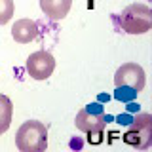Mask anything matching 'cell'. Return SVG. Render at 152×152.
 Instances as JSON below:
<instances>
[{
  "label": "cell",
  "mask_w": 152,
  "mask_h": 152,
  "mask_svg": "<svg viewBox=\"0 0 152 152\" xmlns=\"http://www.w3.org/2000/svg\"><path fill=\"white\" fill-rule=\"evenodd\" d=\"M122 139L126 145L133 146V148H148L152 142V116L146 112L137 114V118H133L131 126L122 135Z\"/></svg>",
  "instance_id": "cell-4"
},
{
  "label": "cell",
  "mask_w": 152,
  "mask_h": 152,
  "mask_svg": "<svg viewBox=\"0 0 152 152\" xmlns=\"http://www.w3.org/2000/svg\"><path fill=\"white\" fill-rule=\"evenodd\" d=\"M12 114H13V104L4 93H0V135L10 129L12 124Z\"/></svg>",
  "instance_id": "cell-9"
},
{
  "label": "cell",
  "mask_w": 152,
  "mask_h": 152,
  "mask_svg": "<svg viewBox=\"0 0 152 152\" xmlns=\"http://www.w3.org/2000/svg\"><path fill=\"white\" fill-rule=\"evenodd\" d=\"M13 0H0V25H6L13 17Z\"/></svg>",
  "instance_id": "cell-10"
},
{
  "label": "cell",
  "mask_w": 152,
  "mask_h": 152,
  "mask_svg": "<svg viewBox=\"0 0 152 152\" xmlns=\"http://www.w3.org/2000/svg\"><path fill=\"white\" fill-rule=\"evenodd\" d=\"M27 70L31 74V78L34 80H48L55 70L53 55L46 50H38L34 53H31L27 59Z\"/></svg>",
  "instance_id": "cell-6"
},
{
  "label": "cell",
  "mask_w": 152,
  "mask_h": 152,
  "mask_svg": "<svg viewBox=\"0 0 152 152\" xmlns=\"http://www.w3.org/2000/svg\"><path fill=\"white\" fill-rule=\"evenodd\" d=\"M12 36L17 44H28V42L36 40L38 36V25L32 19H19L15 25L12 27Z\"/></svg>",
  "instance_id": "cell-7"
},
{
  "label": "cell",
  "mask_w": 152,
  "mask_h": 152,
  "mask_svg": "<svg viewBox=\"0 0 152 152\" xmlns=\"http://www.w3.org/2000/svg\"><path fill=\"white\" fill-rule=\"evenodd\" d=\"M116 21L127 34H145L152 27V12L142 2L129 4L127 8L122 10V13H118Z\"/></svg>",
  "instance_id": "cell-2"
},
{
  "label": "cell",
  "mask_w": 152,
  "mask_h": 152,
  "mask_svg": "<svg viewBox=\"0 0 152 152\" xmlns=\"http://www.w3.org/2000/svg\"><path fill=\"white\" fill-rule=\"evenodd\" d=\"M74 124H76V129H80L82 133L91 137V135H101L108 120L101 104L93 103V104H86L82 110L76 114Z\"/></svg>",
  "instance_id": "cell-5"
},
{
  "label": "cell",
  "mask_w": 152,
  "mask_h": 152,
  "mask_svg": "<svg viewBox=\"0 0 152 152\" xmlns=\"http://www.w3.org/2000/svg\"><path fill=\"white\" fill-rule=\"evenodd\" d=\"M15 146L21 152H42L48 146V127L38 120L25 122L15 133Z\"/></svg>",
  "instance_id": "cell-3"
},
{
  "label": "cell",
  "mask_w": 152,
  "mask_h": 152,
  "mask_svg": "<svg viewBox=\"0 0 152 152\" xmlns=\"http://www.w3.org/2000/svg\"><path fill=\"white\" fill-rule=\"evenodd\" d=\"M72 0H40V8L50 19L53 21H61L69 15Z\"/></svg>",
  "instance_id": "cell-8"
},
{
  "label": "cell",
  "mask_w": 152,
  "mask_h": 152,
  "mask_svg": "<svg viewBox=\"0 0 152 152\" xmlns=\"http://www.w3.org/2000/svg\"><path fill=\"white\" fill-rule=\"evenodd\" d=\"M145 84H146V74L141 65L124 63L114 74V86H116L114 97L120 101H131L137 93L145 89Z\"/></svg>",
  "instance_id": "cell-1"
}]
</instances>
